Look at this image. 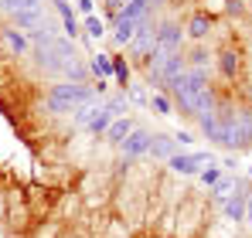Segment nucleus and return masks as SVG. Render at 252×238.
I'll list each match as a JSON object with an SVG mask.
<instances>
[{"label":"nucleus","instance_id":"1","mask_svg":"<svg viewBox=\"0 0 252 238\" xmlns=\"http://www.w3.org/2000/svg\"><path fill=\"white\" fill-rule=\"evenodd\" d=\"M167 92L181 102V109H188L191 116H205L215 113V99H211V85L208 75L201 68H191L184 75H177L174 82H167Z\"/></svg>","mask_w":252,"mask_h":238},{"label":"nucleus","instance_id":"2","mask_svg":"<svg viewBox=\"0 0 252 238\" xmlns=\"http://www.w3.org/2000/svg\"><path fill=\"white\" fill-rule=\"evenodd\" d=\"M44 102H48L51 113H79L82 106L95 102V85H89V82H58V85L48 89Z\"/></svg>","mask_w":252,"mask_h":238},{"label":"nucleus","instance_id":"3","mask_svg":"<svg viewBox=\"0 0 252 238\" xmlns=\"http://www.w3.org/2000/svg\"><path fill=\"white\" fill-rule=\"evenodd\" d=\"M211 153H177V157H170L167 160V167L174 170V174H181V177H191V174H201V167L205 163H211Z\"/></svg>","mask_w":252,"mask_h":238},{"label":"nucleus","instance_id":"4","mask_svg":"<svg viewBox=\"0 0 252 238\" xmlns=\"http://www.w3.org/2000/svg\"><path fill=\"white\" fill-rule=\"evenodd\" d=\"M150 140H154V133H147V129H140V126H136L123 143H120V153H123L126 160L143 157V153H150Z\"/></svg>","mask_w":252,"mask_h":238},{"label":"nucleus","instance_id":"5","mask_svg":"<svg viewBox=\"0 0 252 238\" xmlns=\"http://www.w3.org/2000/svg\"><path fill=\"white\" fill-rule=\"evenodd\" d=\"M181 44H184V31H181L177 24H164V28H157V31H154V48H157V51H164V55L181 51Z\"/></svg>","mask_w":252,"mask_h":238},{"label":"nucleus","instance_id":"6","mask_svg":"<svg viewBox=\"0 0 252 238\" xmlns=\"http://www.w3.org/2000/svg\"><path fill=\"white\" fill-rule=\"evenodd\" d=\"M150 10H154V0H129L123 10L116 14V21H133V24H140V21L150 17Z\"/></svg>","mask_w":252,"mask_h":238},{"label":"nucleus","instance_id":"7","mask_svg":"<svg viewBox=\"0 0 252 238\" xmlns=\"http://www.w3.org/2000/svg\"><path fill=\"white\" fill-rule=\"evenodd\" d=\"M133 129H136V122H133L129 116L113 119V122H109V129H106V143H109V147H120V143H123Z\"/></svg>","mask_w":252,"mask_h":238},{"label":"nucleus","instance_id":"8","mask_svg":"<svg viewBox=\"0 0 252 238\" xmlns=\"http://www.w3.org/2000/svg\"><path fill=\"white\" fill-rule=\"evenodd\" d=\"M113 119L116 116H113L106 106H92V116H89V122H85V129H89L92 136H106V129H109Z\"/></svg>","mask_w":252,"mask_h":238},{"label":"nucleus","instance_id":"9","mask_svg":"<svg viewBox=\"0 0 252 238\" xmlns=\"http://www.w3.org/2000/svg\"><path fill=\"white\" fill-rule=\"evenodd\" d=\"M55 7H58V14H62V24H65V34L75 41L82 31H79V21H75V14H72V3L68 0H55Z\"/></svg>","mask_w":252,"mask_h":238},{"label":"nucleus","instance_id":"10","mask_svg":"<svg viewBox=\"0 0 252 238\" xmlns=\"http://www.w3.org/2000/svg\"><path fill=\"white\" fill-rule=\"evenodd\" d=\"M0 38H3V44H7V48H10V55H17V58L28 51V38H24L17 28H3V31H0Z\"/></svg>","mask_w":252,"mask_h":238},{"label":"nucleus","instance_id":"11","mask_svg":"<svg viewBox=\"0 0 252 238\" xmlns=\"http://www.w3.org/2000/svg\"><path fill=\"white\" fill-rule=\"evenodd\" d=\"M0 10L3 14H34V10H41V0H0Z\"/></svg>","mask_w":252,"mask_h":238},{"label":"nucleus","instance_id":"12","mask_svg":"<svg viewBox=\"0 0 252 238\" xmlns=\"http://www.w3.org/2000/svg\"><path fill=\"white\" fill-rule=\"evenodd\" d=\"M150 153L160 157V160H170V157H177V143L170 136H154L150 140Z\"/></svg>","mask_w":252,"mask_h":238},{"label":"nucleus","instance_id":"13","mask_svg":"<svg viewBox=\"0 0 252 238\" xmlns=\"http://www.w3.org/2000/svg\"><path fill=\"white\" fill-rule=\"evenodd\" d=\"M221 208H225V218L228 221H242L246 218V194H232Z\"/></svg>","mask_w":252,"mask_h":238},{"label":"nucleus","instance_id":"14","mask_svg":"<svg viewBox=\"0 0 252 238\" xmlns=\"http://www.w3.org/2000/svg\"><path fill=\"white\" fill-rule=\"evenodd\" d=\"M208 31H211V17H208V14H194L191 24H188V34L201 41V38H208Z\"/></svg>","mask_w":252,"mask_h":238},{"label":"nucleus","instance_id":"15","mask_svg":"<svg viewBox=\"0 0 252 238\" xmlns=\"http://www.w3.org/2000/svg\"><path fill=\"white\" fill-rule=\"evenodd\" d=\"M133 34H136V24L133 21H116L113 24V41L116 44H133Z\"/></svg>","mask_w":252,"mask_h":238},{"label":"nucleus","instance_id":"16","mask_svg":"<svg viewBox=\"0 0 252 238\" xmlns=\"http://www.w3.org/2000/svg\"><path fill=\"white\" fill-rule=\"evenodd\" d=\"M89 68H92V72L99 75V82H102V79H109V75H113V58H109V55H92Z\"/></svg>","mask_w":252,"mask_h":238},{"label":"nucleus","instance_id":"17","mask_svg":"<svg viewBox=\"0 0 252 238\" xmlns=\"http://www.w3.org/2000/svg\"><path fill=\"white\" fill-rule=\"evenodd\" d=\"M235 187H239V180H225V177H221V180L211 187V198L218 201V204H225V201L232 198V191H235Z\"/></svg>","mask_w":252,"mask_h":238},{"label":"nucleus","instance_id":"18","mask_svg":"<svg viewBox=\"0 0 252 238\" xmlns=\"http://www.w3.org/2000/svg\"><path fill=\"white\" fill-rule=\"evenodd\" d=\"M218 68H221V75L232 79V75L239 72V55H235V51H221V55H218Z\"/></svg>","mask_w":252,"mask_h":238},{"label":"nucleus","instance_id":"19","mask_svg":"<svg viewBox=\"0 0 252 238\" xmlns=\"http://www.w3.org/2000/svg\"><path fill=\"white\" fill-rule=\"evenodd\" d=\"M150 109H154L157 116H170V99L160 95V92H154V95H150Z\"/></svg>","mask_w":252,"mask_h":238},{"label":"nucleus","instance_id":"20","mask_svg":"<svg viewBox=\"0 0 252 238\" xmlns=\"http://www.w3.org/2000/svg\"><path fill=\"white\" fill-rule=\"evenodd\" d=\"M113 75H116V82L123 85V92H126V85H129V68H126L120 58H113Z\"/></svg>","mask_w":252,"mask_h":238},{"label":"nucleus","instance_id":"21","mask_svg":"<svg viewBox=\"0 0 252 238\" xmlns=\"http://www.w3.org/2000/svg\"><path fill=\"white\" fill-rule=\"evenodd\" d=\"M85 34H89V38H102V34H106L102 21H99V17H85Z\"/></svg>","mask_w":252,"mask_h":238},{"label":"nucleus","instance_id":"22","mask_svg":"<svg viewBox=\"0 0 252 238\" xmlns=\"http://www.w3.org/2000/svg\"><path fill=\"white\" fill-rule=\"evenodd\" d=\"M218 180H221V170H218V167H208V170H201V184H205V187H215Z\"/></svg>","mask_w":252,"mask_h":238},{"label":"nucleus","instance_id":"23","mask_svg":"<svg viewBox=\"0 0 252 238\" xmlns=\"http://www.w3.org/2000/svg\"><path fill=\"white\" fill-rule=\"evenodd\" d=\"M109 238H129L123 221H109Z\"/></svg>","mask_w":252,"mask_h":238},{"label":"nucleus","instance_id":"24","mask_svg":"<svg viewBox=\"0 0 252 238\" xmlns=\"http://www.w3.org/2000/svg\"><path fill=\"white\" fill-rule=\"evenodd\" d=\"M174 143H177V147H191V143H194V136H191V133H184V129H177Z\"/></svg>","mask_w":252,"mask_h":238},{"label":"nucleus","instance_id":"25","mask_svg":"<svg viewBox=\"0 0 252 238\" xmlns=\"http://www.w3.org/2000/svg\"><path fill=\"white\" fill-rule=\"evenodd\" d=\"M123 3H129V0H106V7H109L113 14H120V10H123Z\"/></svg>","mask_w":252,"mask_h":238},{"label":"nucleus","instance_id":"26","mask_svg":"<svg viewBox=\"0 0 252 238\" xmlns=\"http://www.w3.org/2000/svg\"><path fill=\"white\" fill-rule=\"evenodd\" d=\"M92 7H95V3H92V0H79V10H82L85 17H92Z\"/></svg>","mask_w":252,"mask_h":238},{"label":"nucleus","instance_id":"27","mask_svg":"<svg viewBox=\"0 0 252 238\" xmlns=\"http://www.w3.org/2000/svg\"><path fill=\"white\" fill-rule=\"evenodd\" d=\"M246 221H252V194H246Z\"/></svg>","mask_w":252,"mask_h":238},{"label":"nucleus","instance_id":"28","mask_svg":"<svg viewBox=\"0 0 252 238\" xmlns=\"http://www.w3.org/2000/svg\"><path fill=\"white\" fill-rule=\"evenodd\" d=\"M249 177H252V167H249Z\"/></svg>","mask_w":252,"mask_h":238}]
</instances>
